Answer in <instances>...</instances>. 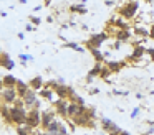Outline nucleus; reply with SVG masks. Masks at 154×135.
Masks as SVG:
<instances>
[{
	"label": "nucleus",
	"mask_w": 154,
	"mask_h": 135,
	"mask_svg": "<svg viewBox=\"0 0 154 135\" xmlns=\"http://www.w3.org/2000/svg\"><path fill=\"white\" fill-rule=\"evenodd\" d=\"M100 92V89L98 87H93V89H90V94H98Z\"/></svg>",
	"instance_id": "f704fd0d"
},
{
	"label": "nucleus",
	"mask_w": 154,
	"mask_h": 135,
	"mask_svg": "<svg viewBox=\"0 0 154 135\" xmlns=\"http://www.w3.org/2000/svg\"><path fill=\"white\" fill-rule=\"evenodd\" d=\"M137 8H139V3H137V0H129V2H126V3H124V5L119 8L121 18H124V20L134 18V15H136Z\"/></svg>",
	"instance_id": "f257e3e1"
},
{
	"label": "nucleus",
	"mask_w": 154,
	"mask_h": 135,
	"mask_svg": "<svg viewBox=\"0 0 154 135\" xmlns=\"http://www.w3.org/2000/svg\"><path fill=\"white\" fill-rule=\"evenodd\" d=\"M91 54H93V58H94V61H96V63H103V53H101L100 51V49H98V48H91Z\"/></svg>",
	"instance_id": "393cba45"
},
{
	"label": "nucleus",
	"mask_w": 154,
	"mask_h": 135,
	"mask_svg": "<svg viewBox=\"0 0 154 135\" xmlns=\"http://www.w3.org/2000/svg\"><path fill=\"white\" fill-rule=\"evenodd\" d=\"M15 130H17L18 135H30L33 132V128L28 124H22V125H15Z\"/></svg>",
	"instance_id": "412c9836"
},
{
	"label": "nucleus",
	"mask_w": 154,
	"mask_h": 135,
	"mask_svg": "<svg viewBox=\"0 0 154 135\" xmlns=\"http://www.w3.org/2000/svg\"><path fill=\"white\" fill-rule=\"evenodd\" d=\"M25 124H28L32 128H37L42 125V110H38V109H30L27 114V122Z\"/></svg>",
	"instance_id": "7ed1b4c3"
},
{
	"label": "nucleus",
	"mask_w": 154,
	"mask_h": 135,
	"mask_svg": "<svg viewBox=\"0 0 154 135\" xmlns=\"http://www.w3.org/2000/svg\"><path fill=\"white\" fill-rule=\"evenodd\" d=\"M28 59H30V61H33V58H32V56H28V54H20V61H28Z\"/></svg>",
	"instance_id": "cd10ccee"
},
{
	"label": "nucleus",
	"mask_w": 154,
	"mask_h": 135,
	"mask_svg": "<svg viewBox=\"0 0 154 135\" xmlns=\"http://www.w3.org/2000/svg\"><path fill=\"white\" fill-rule=\"evenodd\" d=\"M108 36H109V35H108V33H104V31H103V33H98V35H93V36H91V38L86 41V46H88L90 49H91V48H98V49H100V46L108 40Z\"/></svg>",
	"instance_id": "423d86ee"
},
{
	"label": "nucleus",
	"mask_w": 154,
	"mask_h": 135,
	"mask_svg": "<svg viewBox=\"0 0 154 135\" xmlns=\"http://www.w3.org/2000/svg\"><path fill=\"white\" fill-rule=\"evenodd\" d=\"M144 54H146V48H144L143 45H134V51L128 59H129V61H137V59H141Z\"/></svg>",
	"instance_id": "f8f14e48"
},
{
	"label": "nucleus",
	"mask_w": 154,
	"mask_h": 135,
	"mask_svg": "<svg viewBox=\"0 0 154 135\" xmlns=\"http://www.w3.org/2000/svg\"><path fill=\"white\" fill-rule=\"evenodd\" d=\"M40 135H50V134H48V132H47V134H43V132H40Z\"/></svg>",
	"instance_id": "ea45409f"
},
{
	"label": "nucleus",
	"mask_w": 154,
	"mask_h": 135,
	"mask_svg": "<svg viewBox=\"0 0 154 135\" xmlns=\"http://www.w3.org/2000/svg\"><path fill=\"white\" fill-rule=\"evenodd\" d=\"M119 135H131V134H129V132H126V130H121Z\"/></svg>",
	"instance_id": "e433bc0d"
},
{
	"label": "nucleus",
	"mask_w": 154,
	"mask_h": 135,
	"mask_svg": "<svg viewBox=\"0 0 154 135\" xmlns=\"http://www.w3.org/2000/svg\"><path fill=\"white\" fill-rule=\"evenodd\" d=\"M65 46H66V48H73V49H76V48H78L76 43H65Z\"/></svg>",
	"instance_id": "7c9ffc66"
},
{
	"label": "nucleus",
	"mask_w": 154,
	"mask_h": 135,
	"mask_svg": "<svg viewBox=\"0 0 154 135\" xmlns=\"http://www.w3.org/2000/svg\"><path fill=\"white\" fill-rule=\"evenodd\" d=\"M109 25L116 26L118 30H129V26H128L126 22H124V18H111Z\"/></svg>",
	"instance_id": "6ab92c4d"
},
{
	"label": "nucleus",
	"mask_w": 154,
	"mask_h": 135,
	"mask_svg": "<svg viewBox=\"0 0 154 135\" xmlns=\"http://www.w3.org/2000/svg\"><path fill=\"white\" fill-rule=\"evenodd\" d=\"M27 114H28L27 107H17V105H14L12 107V124H15V125L25 124L27 122Z\"/></svg>",
	"instance_id": "f03ea898"
},
{
	"label": "nucleus",
	"mask_w": 154,
	"mask_h": 135,
	"mask_svg": "<svg viewBox=\"0 0 154 135\" xmlns=\"http://www.w3.org/2000/svg\"><path fill=\"white\" fill-rule=\"evenodd\" d=\"M30 91V84L28 82H23L22 79H18V82H17V92H18V97H22L23 99L25 97V94Z\"/></svg>",
	"instance_id": "dca6fc26"
},
{
	"label": "nucleus",
	"mask_w": 154,
	"mask_h": 135,
	"mask_svg": "<svg viewBox=\"0 0 154 135\" xmlns=\"http://www.w3.org/2000/svg\"><path fill=\"white\" fill-rule=\"evenodd\" d=\"M134 35H137V36H143V38H146V36H149V31H146L144 28H134Z\"/></svg>",
	"instance_id": "a878e982"
},
{
	"label": "nucleus",
	"mask_w": 154,
	"mask_h": 135,
	"mask_svg": "<svg viewBox=\"0 0 154 135\" xmlns=\"http://www.w3.org/2000/svg\"><path fill=\"white\" fill-rule=\"evenodd\" d=\"M146 54H149L151 59H154V48H146Z\"/></svg>",
	"instance_id": "c756f323"
},
{
	"label": "nucleus",
	"mask_w": 154,
	"mask_h": 135,
	"mask_svg": "<svg viewBox=\"0 0 154 135\" xmlns=\"http://www.w3.org/2000/svg\"><path fill=\"white\" fill-rule=\"evenodd\" d=\"M60 128H61V122L55 119V120L50 124V127L47 128V132H48L50 135H58V134H60Z\"/></svg>",
	"instance_id": "a211bd4d"
},
{
	"label": "nucleus",
	"mask_w": 154,
	"mask_h": 135,
	"mask_svg": "<svg viewBox=\"0 0 154 135\" xmlns=\"http://www.w3.org/2000/svg\"><path fill=\"white\" fill-rule=\"evenodd\" d=\"M30 20H32V23H33V25H40V22H42L38 16H30Z\"/></svg>",
	"instance_id": "c85d7f7f"
},
{
	"label": "nucleus",
	"mask_w": 154,
	"mask_h": 135,
	"mask_svg": "<svg viewBox=\"0 0 154 135\" xmlns=\"http://www.w3.org/2000/svg\"><path fill=\"white\" fill-rule=\"evenodd\" d=\"M109 74H111V69L108 68V66H104L103 71H101V74H100V78L101 79H108V78H109Z\"/></svg>",
	"instance_id": "bb28decb"
},
{
	"label": "nucleus",
	"mask_w": 154,
	"mask_h": 135,
	"mask_svg": "<svg viewBox=\"0 0 154 135\" xmlns=\"http://www.w3.org/2000/svg\"><path fill=\"white\" fill-rule=\"evenodd\" d=\"M103 68H104V66H103V63H96V64L93 66V69H91V71L88 72V74H90V76H93V78H98V76L101 74V71H103Z\"/></svg>",
	"instance_id": "5701e85b"
},
{
	"label": "nucleus",
	"mask_w": 154,
	"mask_h": 135,
	"mask_svg": "<svg viewBox=\"0 0 154 135\" xmlns=\"http://www.w3.org/2000/svg\"><path fill=\"white\" fill-rule=\"evenodd\" d=\"M25 30H27V31H33L35 28H33V25H30V23H28V25L25 26Z\"/></svg>",
	"instance_id": "72a5a7b5"
},
{
	"label": "nucleus",
	"mask_w": 154,
	"mask_h": 135,
	"mask_svg": "<svg viewBox=\"0 0 154 135\" xmlns=\"http://www.w3.org/2000/svg\"><path fill=\"white\" fill-rule=\"evenodd\" d=\"M17 82H18L17 78H14L12 74H7L2 78L0 84H2V87H17Z\"/></svg>",
	"instance_id": "ddd939ff"
},
{
	"label": "nucleus",
	"mask_w": 154,
	"mask_h": 135,
	"mask_svg": "<svg viewBox=\"0 0 154 135\" xmlns=\"http://www.w3.org/2000/svg\"><path fill=\"white\" fill-rule=\"evenodd\" d=\"M51 3V0H45V5H50Z\"/></svg>",
	"instance_id": "4c0bfd02"
},
{
	"label": "nucleus",
	"mask_w": 154,
	"mask_h": 135,
	"mask_svg": "<svg viewBox=\"0 0 154 135\" xmlns=\"http://www.w3.org/2000/svg\"><path fill=\"white\" fill-rule=\"evenodd\" d=\"M0 114H2V119L7 124H12V107H8L7 104L2 102V105H0Z\"/></svg>",
	"instance_id": "4468645a"
},
{
	"label": "nucleus",
	"mask_w": 154,
	"mask_h": 135,
	"mask_svg": "<svg viewBox=\"0 0 154 135\" xmlns=\"http://www.w3.org/2000/svg\"><path fill=\"white\" fill-rule=\"evenodd\" d=\"M30 135H40V132H32Z\"/></svg>",
	"instance_id": "58836bf2"
},
{
	"label": "nucleus",
	"mask_w": 154,
	"mask_h": 135,
	"mask_svg": "<svg viewBox=\"0 0 154 135\" xmlns=\"http://www.w3.org/2000/svg\"><path fill=\"white\" fill-rule=\"evenodd\" d=\"M53 89L51 87H47V86H45L43 89H40V91H38V95H40L42 99H47V101H51V99H53Z\"/></svg>",
	"instance_id": "aec40b11"
},
{
	"label": "nucleus",
	"mask_w": 154,
	"mask_h": 135,
	"mask_svg": "<svg viewBox=\"0 0 154 135\" xmlns=\"http://www.w3.org/2000/svg\"><path fill=\"white\" fill-rule=\"evenodd\" d=\"M68 104H70L68 99H58V101H55L53 102L55 112H57L58 115H61L63 119H68Z\"/></svg>",
	"instance_id": "0eeeda50"
},
{
	"label": "nucleus",
	"mask_w": 154,
	"mask_h": 135,
	"mask_svg": "<svg viewBox=\"0 0 154 135\" xmlns=\"http://www.w3.org/2000/svg\"><path fill=\"white\" fill-rule=\"evenodd\" d=\"M101 125H103V130L106 132V134H109V135H119L121 134V128L118 127L114 122H111L109 119H106V117L101 119Z\"/></svg>",
	"instance_id": "6e6552de"
},
{
	"label": "nucleus",
	"mask_w": 154,
	"mask_h": 135,
	"mask_svg": "<svg viewBox=\"0 0 154 135\" xmlns=\"http://www.w3.org/2000/svg\"><path fill=\"white\" fill-rule=\"evenodd\" d=\"M0 64H2V68L4 69H14L15 68V63L10 59V56H8V53H5V51H2L0 53Z\"/></svg>",
	"instance_id": "9b49d317"
},
{
	"label": "nucleus",
	"mask_w": 154,
	"mask_h": 135,
	"mask_svg": "<svg viewBox=\"0 0 154 135\" xmlns=\"http://www.w3.org/2000/svg\"><path fill=\"white\" fill-rule=\"evenodd\" d=\"M55 110H42V127L47 130L50 127V124L55 120Z\"/></svg>",
	"instance_id": "9d476101"
},
{
	"label": "nucleus",
	"mask_w": 154,
	"mask_h": 135,
	"mask_svg": "<svg viewBox=\"0 0 154 135\" xmlns=\"http://www.w3.org/2000/svg\"><path fill=\"white\" fill-rule=\"evenodd\" d=\"M113 3H114L113 0H106V5H108V7H111V5H113Z\"/></svg>",
	"instance_id": "c9c22d12"
},
{
	"label": "nucleus",
	"mask_w": 154,
	"mask_h": 135,
	"mask_svg": "<svg viewBox=\"0 0 154 135\" xmlns=\"http://www.w3.org/2000/svg\"><path fill=\"white\" fill-rule=\"evenodd\" d=\"M114 38H116V41H128L131 38V31L129 30H118Z\"/></svg>",
	"instance_id": "4be33fe9"
},
{
	"label": "nucleus",
	"mask_w": 154,
	"mask_h": 135,
	"mask_svg": "<svg viewBox=\"0 0 154 135\" xmlns=\"http://www.w3.org/2000/svg\"><path fill=\"white\" fill-rule=\"evenodd\" d=\"M28 84H30V87L33 89V91H40V89L45 87V82H43V78H42V76H35V78H32Z\"/></svg>",
	"instance_id": "2eb2a0df"
},
{
	"label": "nucleus",
	"mask_w": 154,
	"mask_h": 135,
	"mask_svg": "<svg viewBox=\"0 0 154 135\" xmlns=\"http://www.w3.org/2000/svg\"><path fill=\"white\" fill-rule=\"evenodd\" d=\"M137 114H139V107H136V109H134V110H133V112H131V117H133V119H134V117H136V115H137Z\"/></svg>",
	"instance_id": "2f4dec72"
},
{
	"label": "nucleus",
	"mask_w": 154,
	"mask_h": 135,
	"mask_svg": "<svg viewBox=\"0 0 154 135\" xmlns=\"http://www.w3.org/2000/svg\"><path fill=\"white\" fill-rule=\"evenodd\" d=\"M70 12L71 13H80V15H85V13H86V8H85L83 3H80V5H71L70 7Z\"/></svg>",
	"instance_id": "b1692460"
},
{
	"label": "nucleus",
	"mask_w": 154,
	"mask_h": 135,
	"mask_svg": "<svg viewBox=\"0 0 154 135\" xmlns=\"http://www.w3.org/2000/svg\"><path fill=\"white\" fill-rule=\"evenodd\" d=\"M106 66L111 69V72H118L119 69H123L126 66L124 61H106Z\"/></svg>",
	"instance_id": "f3484780"
},
{
	"label": "nucleus",
	"mask_w": 154,
	"mask_h": 135,
	"mask_svg": "<svg viewBox=\"0 0 154 135\" xmlns=\"http://www.w3.org/2000/svg\"><path fill=\"white\" fill-rule=\"evenodd\" d=\"M53 91L57 92L58 99H71V95H75L73 87H70V86H65V84H61V82L55 86Z\"/></svg>",
	"instance_id": "39448f33"
},
{
	"label": "nucleus",
	"mask_w": 154,
	"mask_h": 135,
	"mask_svg": "<svg viewBox=\"0 0 154 135\" xmlns=\"http://www.w3.org/2000/svg\"><path fill=\"white\" fill-rule=\"evenodd\" d=\"M18 99L17 87H2V102L4 104H15Z\"/></svg>",
	"instance_id": "20e7f679"
},
{
	"label": "nucleus",
	"mask_w": 154,
	"mask_h": 135,
	"mask_svg": "<svg viewBox=\"0 0 154 135\" xmlns=\"http://www.w3.org/2000/svg\"><path fill=\"white\" fill-rule=\"evenodd\" d=\"M149 38H151V40H154V25L151 26V30H149Z\"/></svg>",
	"instance_id": "473e14b6"
},
{
	"label": "nucleus",
	"mask_w": 154,
	"mask_h": 135,
	"mask_svg": "<svg viewBox=\"0 0 154 135\" xmlns=\"http://www.w3.org/2000/svg\"><path fill=\"white\" fill-rule=\"evenodd\" d=\"M37 92L33 91V89L30 87V91L25 94V97H23V101H25V107L30 110V109H35V105H37V102H38V97H37Z\"/></svg>",
	"instance_id": "1a4fd4ad"
}]
</instances>
